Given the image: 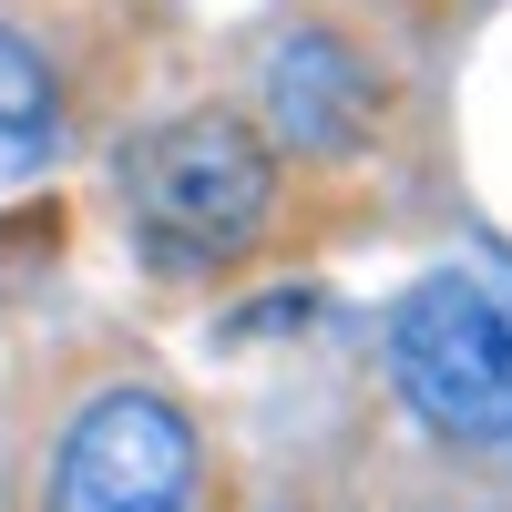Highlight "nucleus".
<instances>
[{"instance_id": "1", "label": "nucleus", "mask_w": 512, "mask_h": 512, "mask_svg": "<svg viewBox=\"0 0 512 512\" xmlns=\"http://www.w3.org/2000/svg\"><path fill=\"white\" fill-rule=\"evenodd\" d=\"M123 205H134V236L154 256L226 267L277 216V164L236 113H185V123H164V134H144L123 154Z\"/></svg>"}, {"instance_id": "2", "label": "nucleus", "mask_w": 512, "mask_h": 512, "mask_svg": "<svg viewBox=\"0 0 512 512\" xmlns=\"http://www.w3.org/2000/svg\"><path fill=\"white\" fill-rule=\"evenodd\" d=\"M390 379L441 441H512V277L431 267L390 308Z\"/></svg>"}, {"instance_id": "3", "label": "nucleus", "mask_w": 512, "mask_h": 512, "mask_svg": "<svg viewBox=\"0 0 512 512\" xmlns=\"http://www.w3.org/2000/svg\"><path fill=\"white\" fill-rule=\"evenodd\" d=\"M195 492H205L195 420L154 390H103L62 431L52 512H195Z\"/></svg>"}, {"instance_id": "4", "label": "nucleus", "mask_w": 512, "mask_h": 512, "mask_svg": "<svg viewBox=\"0 0 512 512\" xmlns=\"http://www.w3.org/2000/svg\"><path fill=\"white\" fill-rule=\"evenodd\" d=\"M267 113L297 154H359L379 134V72L338 31H287L267 62Z\"/></svg>"}, {"instance_id": "5", "label": "nucleus", "mask_w": 512, "mask_h": 512, "mask_svg": "<svg viewBox=\"0 0 512 512\" xmlns=\"http://www.w3.org/2000/svg\"><path fill=\"white\" fill-rule=\"evenodd\" d=\"M52 144H62V93H52V72H41L31 41L0 31V185L31 175Z\"/></svg>"}]
</instances>
